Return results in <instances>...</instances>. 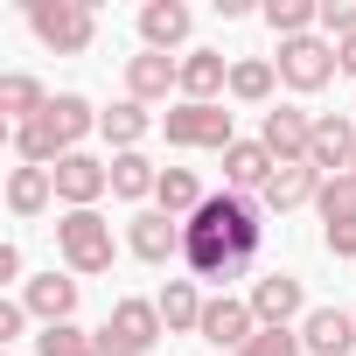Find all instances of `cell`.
Instances as JSON below:
<instances>
[{
	"label": "cell",
	"instance_id": "cell-1",
	"mask_svg": "<svg viewBox=\"0 0 356 356\" xmlns=\"http://www.w3.org/2000/svg\"><path fill=\"white\" fill-rule=\"evenodd\" d=\"M259 252H266V203H252L238 189L210 196L182 224V266H189V280L231 286V280H245L259 266Z\"/></svg>",
	"mask_w": 356,
	"mask_h": 356
},
{
	"label": "cell",
	"instance_id": "cell-2",
	"mask_svg": "<svg viewBox=\"0 0 356 356\" xmlns=\"http://www.w3.org/2000/svg\"><path fill=\"white\" fill-rule=\"evenodd\" d=\"M91 126H98L91 98L56 91V98H49V112H42L35 126H15V154H22V168H56L63 154H77V140H84Z\"/></svg>",
	"mask_w": 356,
	"mask_h": 356
},
{
	"label": "cell",
	"instance_id": "cell-3",
	"mask_svg": "<svg viewBox=\"0 0 356 356\" xmlns=\"http://www.w3.org/2000/svg\"><path fill=\"white\" fill-rule=\"evenodd\" d=\"M29 29H35L42 49L84 56L91 35H98V15H91V0H29Z\"/></svg>",
	"mask_w": 356,
	"mask_h": 356
},
{
	"label": "cell",
	"instance_id": "cell-4",
	"mask_svg": "<svg viewBox=\"0 0 356 356\" xmlns=\"http://www.w3.org/2000/svg\"><path fill=\"white\" fill-rule=\"evenodd\" d=\"M56 252H63V266H70L77 280H98V273H112V224H105L98 210H63Z\"/></svg>",
	"mask_w": 356,
	"mask_h": 356
},
{
	"label": "cell",
	"instance_id": "cell-5",
	"mask_svg": "<svg viewBox=\"0 0 356 356\" xmlns=\"http://www.w3.org/2000/svg\"><path fill=\"white\" fill-rule=\"evenodd\" d=\"M161 335H168L161 307H154V300H140V293H126V300L112 307V321L98 328V356H147Z\"/></svg>",
	"mask_w": 356,
	"mask_h": 356
},
{
	"label": "cell",
	"instance_id": "cell-6",
	"mask_svg": "<svg viewBox=\"0 0 356 356\" xmlns=\"http://www.w3.org/2000/svg\"><path fill=\"white\" fill-rule=\"evenodd\" d=\"M273 70H280L286 91H321L342 63H335V42H321V35H293V42H280Z\"/></svg>",
	"mask_w": 356,
	"mask_h": 356
},
{
	"label": "cell",
	"instance_id": "cell-7",
	"mask_svg": "<svg viewBox=\"0 0 356 356\" xmlns=\"http://www.w3.org/2000/svg\"><path fill=\"white\" fill-rule=\"evenodd\" d=\"M49 182H56V196L70 203V210H98V196H112V161H98V154H63L56 168H49Z\"/></svg>",
	"mask_w": 356,
	"mask_h": 356
},
{
	"label": "cell",
	"instance_id": "cell-8",
	"mask_svg": "<svg viewBox=\"0 0 356 356\" xmlns=\"http://www.w3.org/2000/svg\"><path fill=\"white\" fill-rule=\"evenodd\" d=\"M161 133H168V147H231V112L224 105H175V112H161Z\"/></svg>",
	"mask_w": 356,
	"mask_h": 356
},
{
	"label": "cell",
	"instance_id": "cell-9",
	"mask_svg": "<svg viewBox=\"0 0 356 356\" xmlns=\"http://www.w3.org/2000/svg\"><path fill=\"white\" fill-rule=\"evenodd\" d=\"M252 314H259V328H293V321H307V286L293 280V273H266V280H252Z\"/></svg>",
	"mask_w": 356,
	"mask_h": 356
},
{
	"label": "cell",
	"instance_id": "cell-10",
	"mask_svg": "<svg viewBox=\"0 0 356 356\" xmlns=\"http://www.w3.org/2000/svg\"><path fill=\"white\" fill-rule=\"evenodd\" d=\"M307 168L314 175H349L356 168V119H342V112H321L314 119V140H307Z\"/></svg>",
	"mask_w": 356,
	"mask_h": 356
},
{
	"label": "cell",
	"instance_id": "cell-11",
	"mask_svg": "<svg viewBox=\"0 0 356 356\" xmlns=\"http://www.w3.org/2000/svg\"><path fill=\"white\" fill-rule=\"evenodd\" d=\"M203 342H217V349H245L252 335H259V314H252V300H231V293H217L210 307H203V328H196Z\"/></svg>",
	"mask_w": 356,
	"mask_h": 356
},
{
	"label": "cell",
	"instance_id": "cell-12",
	"mask_svg": "<svg viewBox=\"0 0 356 356\" xmlns=\"http://www.w3.org/2000/svg\"><path fill=\"white\" fill-rule=\"evenodd\" d=\"M126 245H133V259L168 266V259H182V224H175L168 210H140V217L126 224Z\"/></svg>",
	"mask_w": 356,
	"mask_h": 356
},
{
	"label": "cell",
	"instance_id": "cell-13",
	"mask_svg": "<svg viewBox=\"0 0 356 356\" xmlns=\"http://www.w3.org/2000/svg\"><path fill=\"white\" fill-rule=\"evenodd\" d=\"M300 349H307V356H349V349H356V314H349V307H307Z\"/></svg>",
	"mask_w": 356,
	"mask_h": 356
},
{
	"label": "cell",
	"instance_id": "cell-14",
	"mask_svg": "<svg viewBox=\"0 0 356 356\" xmlns=\"http://www.w3.org/2000/svg\"><path fill=\"white\" fill-rule=\"evenodd\" d=\"M168 91H182V63L161 56V49H140V56L126 63V98H133V105H154V98H168Z\"/></svg>",
	"mask_w": 356,
	"mask_h": 356
},
{
	"label": "cell",
	"instance_id": "cell-15",
	"mask_svg": "<svg viewBox=\"0 0 356 356\" xmlns=\"http://www.w3.org/2000/svg\"><path fill=\"white\" fill-rule=\"evenodd\" d=\"M259 140L273 147V161H307L314 112H300V105H273V112H266V126H259Z\"/></svg>",
	"mask_w": 356,
	"mask_h": 356
},
{
	"label": "cell",
	"instance_id": "cell-16",
	"mask_svg": "<svg viewBox=\"0 0 356 356\" xmlns=\"http://www.w3.org/2000/svg\"><path fill=\"white\" fill-rule=\"evenodd\" d=\"M273 168H280V161H273V147H266V140H231V147H224V182H231L238 196H252V189L266 196Z\"/></svg>",
	"mask_w": 356,
	"mask_h": 356
},
{
	"label": "cell",
	"instance_id": "cell-17",
	"mask_svg": "<svg viewBox=\"0 0 356 356\" xmlns=\"http://www.w3.org/2000/svg\"><path fill=\"white\" fill-rule=\"evenodd\" d=\"M22 307H29L42 328H56V321L77 314V280H63V273H35V280L22 286Z\"/></svg>",
	"mask_w": 356,
	"mask_h": 356
},
{
	"label": "cell",
	"instance_id": "cell-18",
	"mask_svg": "<svg viewBox=\"0 0 356 356\" xmlns=\"http://www.w3.org/2000/svg\"><path fill=\"white\" fill-rule=\"evenodd\" d=\"M321 182H328V175H314L307 161H280V168H273V182H266V196H259V203L286 217V210H300V203H314V196H321Z\"/></svg>",
	"mask_w": 356,
	"mask_h": 356
},
{
	"label": "cell",
	"instance_id": "cell-19",
	"mask_svg": "<svg viewBox=\"0 0 356 356\" xmlns=\"http://www.w3.org/2000/svg\"><path fill=\"white\" fill-rule=\"evenodd\" d=\"M217 91H231V63L217 49H189L182 56V105H217Z\"/></svg>",
	"mask_w": 356,
	"mask_h": 356
},
{
	"label": "cell",
	"instance_id": "cell-20",
	"mask_svg": "<svg viewBox=\"0 0 356 356\" xmlns=\"http://www.w3.org/2000/svg\"><path fill=\"white\" fill-rule=\"evenodd\" d=\"M140 42L147 49H175V42H189V8H182V0H147V8H140Z\"/></svg>",
	"mask_w": 356,
	"mask_h": 356
},
{
	"label": "cell",
	"instance_id": "cell-21",
	"mask_svg": "<svg viewBox=\"0 0 356 356\" xmlns=\"http://www.w3.org/2000/svg\"><path fill=\"white\" fill-rule=\"evenodd\" d=\"M154 307H161V321H168V335H189V328H203V293H196V280H168L161 293H154Z\"/></svg>",
	"mask_w": 356,
	"mask_h": 356
},
{
	"label": "cell",
	"instance_id": "cell-22",
	"mask_svg": "<svg viewBox=\"0 0 356 356\" xmlns=\"http://www.w3.org/2000/svg\"><path fill=\"white\" fill-rule=\"evenodd\" d=\"M154 203L175 217V224H189L210 196H203V182H196V168H161V189H154Z\"/></svg>",
	"mask_w": 356,
	"mask_h": 356
},
{
	"label": "cell",
	"instance_id": "cell-23",
	"mask_svg": "<svg viewBox=\"0 0 356 356\" xmlns=\"http://www.w3.org/2000/svg\"><path fill=\"white\" fill-rule=\"evenodd\" d=\"M98 133H105L119 154H140V140L154 133V112H147V105H133V98H119L112 112H98Z\"/></svg>",
	"mask_w": 356,
	"mask_h": 356
},
{
	"label": "cell",
	"instance_id": "cell-24",
	"mask_svg": "<svg viewBox=\"0 0 356 356\" xmlns=\"http://www.w3.org/2000/svg\"><path fill=\"white\" fill-rule=\"evenodd\" d=\"M0 112H8L15 126H35V119L49 112V91H42L29 70H8V77H0Z\"/></svg>",
	"mask_w": 356,
	"mask_h": 356
},
{
	"label": "cell",
	"instance_id": "cell-25",
	"mask_svg": "<svg viewBox=\"0 0 356 356\" xmlns=\"http://www.w3.org/2000/svg\"><path fill=\"white\" fill-rule=\"evenodd\" d=\"M161 189V168L147 161V154H112V196L119 203H140V196H154Z\"/></svg>",
	"mask_w": 356,
	"mask_h": 356
},
{
	"label": "cell",
	"instance_id": "cell-26",
	"mask_svg": "<svg viewBox=\"0 0 356 356\" xmlns=\"http://www.w3.org/2000/svg\"><path fill=\"white\" fill-rule=\"evenodd\" d=\"M49 196H56L49 168H15V175H8V210H15V217H42Z\"/></svg>",
	"mask_w": 356,
	"mask_h": 356
},
{
	"label": "cell",
	"instance_id": "cell-27",
	"mask_svg": "<svg viewBox=\"0 0 356 356\" xmlns=\"http://www.w3.org/2000/svg\"><path fill=\"white\" fill-rule=\"evenodd\" d=\"M314 210H321V231H356V175H335V182H321Z\"/></svg>",
	"mask_w": 356,
	"mask_h": 356
},
{
	"label": "cell",
	"instance_id": "cell-28",
	"mask_svg": "<svg viewBox=\"0 0 356 356\" xmlns=\"http://www.w3.org/2000/svg\"><path fill=\"white\" fill-rule=\"evenodd\" d=\"M266 29H273L280 42H293V35L321 29V0H266Z\"/></svg>",
	"mask_w": 356,
	"mask_h": 356
},
{
	"label": "cell",
	"instance_id": "cell-29",
	"mask_svg": "<svg viewBox=\"0 0 356 356\" xmlns=\"http://www.w3.org/2000/svg\"><path fill=\"white\" fill-rule=\"evenodd\" d=\"M273 84H280V70H273L266 56L231 63V98H238V105H266V98H273Z\"/></svg>",
	"mask_w": 356,
	"mask_h": 356
},
{
	"label": "cell",
	"instance_id": "cell-30",
	"mask_svg": "<svg viewBox=\"0 0 356 356\" xmlns=\"http://www.w3.org/2000/svg\"><path fill=\"white\" fill-rule=\"evenodd\" d=\"M35 349H42V356H98V335H84L77 321H56V328L35 335Z\"/></svg>",
	"mask_w": 356,
	"mask_h": 356
},
{
	"label": "cell",
	"instance_id": "cell-31",
	"mask_svg": "<svg viewBox=\"0 0 356 356\" xmlns=\"http://www.w3.org/2000/svg\"><path fill=\"white\" fill-rule=\"evenodd\" d=\"M238 356H300V328H259Z\"/></svg>",
	"mask_w": 356,
	"mask_h": 356
},
{
	"label": "cell",
	"instance_id": "cell-32",
	"mask_svg": "<svg viewBox=\"0 0 356 356\" xmlns=\"http://www.w3.org/2000/svg\"><path fill=\"white\" fill-rule=\"evenodd\" d=\"M321 35L328 42H349L356 35V0H321Z\"/></svg>",
	"mask_w": 356,
	"mask_h": 356
},
{
	"label": "cell",
	"instance_id": "cell-33",
	"mask_svg": "<svg viewBox=\"0 0 356 356\" xmlns=\"http://www.w3.org/2000/svg\"><path fill=\"white\" fill-rule=\"evenodd\" d=\"M22 328H29V307L22 300H0V342H15Z\"/></svg>",
	"mask_w": 356,
	"mask_h": 356
},
{
	"label": "cell",
	"instance_id": "cell-34",
	"mask_svg": "<svg viewBox=\"0 0 356 356\" xmlns=\"http://www.w3.org/2000/svg\"><path fill=\"white\" fill-rule=\"evenodd\" d=\"M0 280H8V286L22 280V245H0ZM22 286H29V280H22Z\"/></svg>",
	"mask_w": 356,
	"mask_h": 356
},
{
	"label": "cell",
	"instance_id": "cell-35",
	"mask_svg": "<svg viewBox=\"0 0 356 356\" xmlns=\"http://www.w3.org/2000/svg\"><path fill=\"white\" fill-rule=\"evenodd\" d=\"M335 63H342V70L356 77V35H349V42H335Z\"/></svg>",
	"mask_w": 356,
	"mask_h": 356
},
{
	"label": "cell",
	"instance_id": "cell-36",
	"mask_svg": "<svg viewBox=\"0 0 356 356\" xmlns=\"http://www.w3.org/2000/svg\"><path fill=\"white\" fill-rule=\"evenodd\" d=\"M349 175H356V168H349Z\"/></svg>",
	"mask_w": 356,
	"mask_h": 356
},
{
	"label": "cell",
	"instance_id": "cell-37",
	"mask_svg": "<svg viewBox=\"0 0 356 356\" xmlns=\"http://www.w3.org/2000/svg\"><path fill=\"white\" fill-rule=\"evenodd\" d=\"M349 314H356V307H349Z\"/></svg>",
	"mask_w": 356,
	"mask_h": 356
}]
</instances>
